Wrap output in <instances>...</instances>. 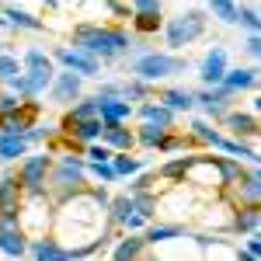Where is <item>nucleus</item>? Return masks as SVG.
Returning <instances> with one entry per match:
<instances>
[{
	"instance_id": "20",
	"label": "nucleus",
	"mask_w": 261,
	"mask_h": 261,
	"mask_svg": "<svg viewBox=\"0 0 261 261\" xmlns=\"http://www.w3.org/2000/svg\"><path fill=\"white\" fill-rule=\"evenodd\" d=\"M223 87H230L233 94L251 91V87H258V70H254V66H237V70L226 66V73H223Z\"/></svg>"
},
{
	"instance_id": "18",
	"label": "nucleus",
	"mask_w": 261,
	"mask_h": 261,
	"mask_svg": "<svg viewBox=\"0 0 261 261\" xmlns=\"http://www.w3.org/2000/svg\"><path fill=\"white\" fill-rule=\"evenodd\" d=\"M230 230H233V233H258L261 230V202L258 205H237Z\"/></svg>"
},
{
	"instance_id": "46",
	"label": "nucleus",
	"mask_w": 261,
	"mask_h": 261,
	"mask_svg": "<svg viewBox=\"0 0 261 261\" xmlns=\"http://www.w3.org/2000/svg\"><path fill=\"white\" fill-rule=\"evenodd\" d=\"M21 101H24V98L11 94V91H7V94H0V115H4V112H11V108H18Z\"/></svg>"
},
{
	"instance_id": "36",
	"label": "nucleus",
	"mask_w": 261,
	"mask_h": 261,
	"mask_svg": "<svg viewBox=\"0 0 261 261\" xmlns=\"http://www.w3.org/2000/svg\"><path fill=\"white\" fill-rule=\"evenodd\" d=\"M237 258L241 261H261V233H247L244 247H237Z\"/></svg>"
},
{
	"instance_id": "23",
	"label": "nucleus",
	"mask_w": 261,
	"mask_h": 261,
	"mask_svg": "<svg viewBox=\"0 0 261 261\" xmlns=\"http://www.w3.org/2000/svg\"><path fill=\"white\" fill-rule=\"evenodd\" d=\"M4 18L11 28H28V32H42L45 28V21L35 18L32 11H24V7H4Z\"/></svg>"
},
{
	"instance_id": "14",
	"label": "nucleus",
	"mask_w": 261,
	"mask_h": 261,
	"mask_svg": "<svg viewBox=\"0 0 261 261\" xmlns=\"http://www.w3.org/2000/svg\"><path fill=\"white\" fill-rule=\"evenodd\" d=\"M133 115H140L143 122H153V125H161V129H174V119H178V112H171L164 101H143L140 108H133Z\"/></svg>"
},
{
	"instance_id": "21",
	"label": "nucleus",
	"mask_w": 261,
	"mask_h": 261,
	"mask_svg": "<svg viewBox=\"0 0 261 261\" xmlns=\"http://www.w3.org/2000/svg\"><path fill=\"white\" fill-rule=\"evenodd\" d=\"M181 237H185V226H181V223H153V226H146V233H143L146 247L171 244V241H181Z\"/></svg>"
},
{
	"instance_id": "17",
	"label": "nucleus",
	"mask_w": 261,
	"mask_h": 261,
	"mask_svg": "<svg viewBox=\"0 0 261 261\" xmlns=\"http://www.w3.org/2000/svg\"><path fill=\"white\" fill-rule=\"evenodd\" d=\"M98 119L101 122H129L133 119V101H125V98H98Z\"/></svg>"
},
{
	"instance_id": "19",
	"label": "nucleus",
	"mask_w": 261,
	"mask_h": 261,
	"mask_svg": "<svg viewBox=\"0 0 261 261\" xmlns=\"http://www.w3.org/2000/svg\"><path fill=\"white\" fill-rule=\"evenodd\" d=\"M0 254H7V258L28 254V237L21 233V226H0Z\"/></svg>"
},
{
	"instance_id": "45",
	"label": "nucleus",
	"mask_w": 261,
	"mask_h": 261,
	"mask_svg": "<svg viewBox=\"0 0 261 261\" xmlns=\"http://www.w3.org/2000/svg\"><path fill=\"white\" fill-rule=\"evenodd\" d=\"M94 98H122V84H119V81H108V84H101Z\"/></svg>"
},
{
	"instance_id": "27",
	"label": "nucleus",
	"mask_w": 261,
	"mask_h": 261,
	"mask_svg": "<svg viewBox=\"0 0 261 261\" xmlns=\"http://www.w3.org/2000/svg\"><path fill=\"white\" fill-rule=\"evenodd\" d=\"M143 254H146V241H143V237H136V233L122 237V241L112 247V258H119V261H125V258H143Z\"/></svg>"
},
{
	"instance_id": "7",
	"label": "nucleus",
	"mask_w": 261,
	"mask_h": 261,
	"mask_svg": "<svg viewBox=\"0 0 261 261\" xmlns=\"http://www.w3.org/2000/svg\"><path fill=\"white\" fill-rule=\"evenodd\" d=\"M202 35H205V14L202 11H185L178 18H171L167 28H164V39H167V49L171 53H181L185 45H192Z\"/></svg>"
},
{
	"instance_id": "4",
	"label": "nucleus",
	"mask_w": 261,
	"mask_h": 261,
	"mask_svg": "<svg viewBox=\"0 0 261 261\" xmlns=\"http://www.w3.org/2000/svg\"><path fill=\"white\" fill-rule=\"evenodd\" d=\"M53 205L56 202L49 199L45 192H24L21 195V209H18V226L28 241L35 237H49L53 230Z\"/></svg>"
},
{
	"instance_id": "37",
	"label": "nucleus",
	"mask_w": 261,
	"mask_h": 261,
	"mask_svg": "<svg viewBox=\"0 0 261 261\" xmlns=\"http://www.w3.org/2000/svg\"><path fill=\"white\" fill-rule=\"evenodd\" d=\"M18 73H21V60L11 56V53H0V84H7L11 77H18Z\"/></svg>"
},
{
	"instance_id": "8",
	"label": "nucleus",
	"mask_w": 261,
	"mask_h": 261,
	"mask_svg": "<svg viewBox=\"0 0 261 261\" xmlns=\"http://www.w3.org/2000/svg\"><path fill=\"white\" fill-rule=\"evenodd\" d=\"M49 167H53V150H42V153H24L18 171V185L21 192H45V178H49Z\"/></svg>"
},
{
	"instance_id": "43",
	"label": "nucleus",
	"mask_w": 261,
	"mask_h": 261,
	"mask_svg": "<svg viewBox=\"0 0 261 261\" xmlns=\"http://www.w3.org/2000/svg\"><path fill=\"white\" fill-rule=\"evenodd\" d=\"M146 223H150V220H143V216H140V213H136V209H129V216H125V220H122L119 226H125L129 233H136V230H143Z\"/></svg>"
},
{
	"instance_id": "29",
	"label": "nucleus",
	"mask_w": 261,
	"mask_h": 261,
	"mask_svg": "<svg viewBox=\"0 0 261 261\" xmlns=\"http://www.w3.org/2000/svg\"><path fill=\"white\" fill-rule=\"evenodd\" d=\"M98 115V98H84L77 105H70V112H66V119H63V129H70L73 122H84V119H94Z\"/></svg>"
},
{
	"instance_id": "24",
	"label": "nucleus",
	"mask_w": 261,
	"mask_h": 261,
	"mask_svg": "<svg viewBox=\"0 0 261 261\" xmlns=\"http://www.w3.org/2000/svg\"><path fill=\"white\" fill-rule=\"evenodd\" d=\"M101 129H105V122L94 115V119H84V122H73L66 133L73 136V143H91V140H101Z\"/></svg>"
},
{
	"instance_id": "47",
	"label": "nucleus",
	"mask_w": 261,
	"mask_h": 261,
	"mask_svg": "<svg viewBox=\"0 0 261 261\" xmlns=\"http://www.w3.org/2000/svg\"><path fill=\"white\" fill-rule=\"evenodd\" d=\"M42 4H45V7H60V0H42Z\"/></svg>"
},
{
	"instance_id": "26",
	"label": "nucleus",
	"mask_w": 261,
	"mask_h": 261,
	"mask_svg": "<svg viewBox=\"0 0 261 261\" xmlns=\"http://www.w3.org/2000/svg\"><path fill=\"white\" fill-rule=\"evenodd\" d=\"M112 167H115V174H119V178H133L136 171L146 167V161L129 157V150H112Z\"/></svg>"
},
{
	"instance_id": "10",
	"label": "nucleus",
	"mask_w": 261,
	"mask_h": 261,
	"mask_svg": "<svg viewBox=\"0 0 261 261\" xmlns=\"http://www.w3.org/2000/svg\"><path fill=\"white\" fill-rule=\"evenodd\" d=\"M233 91L230 87H223V84H213V87H202L199 94H195V105H199L202 112L209 115V119H223V112H230V105H233Z\"/></svg>"
},
{
	"instance_id": "39",
	"label": "nucleus",
	"mask_w": 261,
	"mask_h": 261,
	"mask_svg": "<svg viewBox=\"0 0 261 261\" xmlns=\"http://www.w3.org/2000/svg\"><path fill=\"white\" fill-rule=\"evenodd\" d=\"M133 24H136V32L150 35V32L161 28V14H133Z\"/></svg>"
},
{
	"instance_id": "33",
	"label": "nucleus",
	"mask_w": 261,
	"mask_h": 261,
	"mask_svg": "<svg viewBox=\"0 0 261 261\" xmlns=\"http://www.w3.org/2000/svg\"><path fill=\"white\" fill-rule=\"evenodd\" d=\"M129 209H133V195L125 192V195H115V199H108V209H105V216L108 223H122L129 216Z\"/></svg>"
},
{
	"instance_id": "5",
	"label": "nucleus",
	"mask_w": 261,
	"mask_h": 261,
	"mask_svg": "<svg viewBox=\"0 0 261 261\" xmlns=\"http://www.w3.org/2000/svg\"><path fill=\"white\" fill-rule=\"evenodd\" d=\"M188 133H192V136H195L199 143H209L213 150H223V153H230V157H237V161H251V164H258V146H254V143L230 140V136H223L220 129H213V125H209L205 119H195Z\"/></svg>"
},
{
	"instance_id": "9",
	"label": "nucleus",
	"mask_w": 261,
	"mask_h": 261,
	"mask_svg": "<svg viewBox=\"0 0 261 261\" xmlns=\"http://www.w3.org/2000/svg\"><path fill=\"white\" fill-rule=\"evenodd\" d=\"M53 60L63 63V66L73 70V73H81L84 81H87V77H101V60L91 56L87 49H81V45H73V49H70V45H60V49L53 53Z\"/></svg>"
},
{
	"instance_id": "15",
	"label": "nucleus",
	"mask_w": 261,
	"mask_h": 261,
	"mask_svg": "<svg viewBox=\"0 0 261 261\" xmlns=\"http://www.w3.org/2000/svg\"><path fill=\"white\" fill-rule=\"evenodd\" d=\"M101 143H105L108 150H133V146H136V133H133L125 122H105Z\"/></svg>"
},
{
	"instance_id": "32",
	"label": "nucleus",
	"mask_w": 261,
	"mask_h": 261,
	"mask_svg": "<svg viewBox=\"0 0 261 261\" xmlns=\"http://www.w3.org/2000/svg\"><path fill=\"white\" fill-rule=\"evenodd\" d=\"M209 4V11H213V18H220L223 24H237V0H205Z\"/></svg>"
},
{
	"instance_id": "13",
	"label": "nucleus",
	"mask_w": 261,
	"mask_h": 261,
	"mask_svg": "<svg viewBox=\"0 0 261 261\" xmlns=\"http://www.w3.org/2000/svg\"><path fill=\"white\" fill-rule=\"evenodd\" d=\"M226 133H233V140H254L258 136V115L254 112H223Z\"/></svg>"
},
{
	"instance_id": "31",
	"label": "nucleus",
	"mask_w": 261,
	"mask_h": 261,
	"mask_svg": "<svg viewBox=\"0 0 261 261\" xmlns=\"http://www.w3.org/2000/svg\"><path fill=\"white\" fill-rule=\"evenodd\" d=\"M188 164H192V157H171L167 164H161L157 178H164V181H185V171H188Z\"/></svg>"
},
{
	"instance_id": "40",
	"label": "nucleus",
	"mask_w": 261,
	"mask_h": 261,
	"mask_svg": "<svg viewBox=\"0 0 261 261\" xmlns=\"http://www.w3.org/2000/svg\"><path fill=\"white\" fill-rule=\"evenodd\" d=\"M237 21H241L247 32H258L261 18H258V7H237Z\"/></svg>"
},
{
	"instance_id": "6",
	"label": "nucleus",
	"mask_w": 261,
	"mask_h": 261,
	"mask_svg": "<svg viewBox=\"0 0 261 261\" xmlns=\"http://www.w3.org/2000/svg\"><path fill=\"white\" fill-rule=\"evenodd\" d=\"M185 66H188V63L181 60V56H174V53H143L140 60L129 63V73L140 77V81H146V84H157V81H164V77L185 73Z\"/></svg>"
},
{
	"instance_id": "2",
	"label": "nucleus",
	"mask_w": 261,
	"mask_h": 261,
	"mask_svg": "<svg viewBox=\"0 0 261 261\" xmlns=\"http://www.w3.org/2000/svg\"><path fill=\"white\" fill-rule=\"evenodd\" d=\"M73 45L87 49V53L98 56L101 63H112L133 45V35L122 32V28H105V24H91V21H87V24H77V28H73Z\"/></svg>"
},
{
	"instance_id": "38",
	"label": "nucleus",
	"mask_w": 261,
	"mask_h": 261,
	"mask_svg": "<svg viewBox=\"0 0 261 261\" xmlns=\"http://www.w3.org/2000/svg\"><path fill=\"white\" fill-rule=\"evenodd\" d=\"M21 66H53V56H45L39 45H28L21 56Z\"/></svg>"
},
{
	"instance_id": "44",
	"label": "nucleus",
	"mask_w": 261,
	"mask_h": 261,
	"mask_svg": "<svg viewBox=\"0 0 261 261\" xmlns=\"http://www.w3.org/2000/svg\"><path fill=\"white\" fill-rule=\"evenodd\" d=\"M244 53H247L251 60H258V56H261V39H258V32H251V35L244 39Z\"/></svg>"
},
{
	"instance_id": "25",
	"label": "nucleus",
	"mask_w": 261,
	"mask_h": 261,
	"mask_svg": "<svg viewBox=\"0 0 261 261\" xmlns=\"http://www.w3.org/2000/svg\"><path fill=\"white\" fill-rule=\"evenodd\" d=\"M161 101L171 108V112H192V108H195V94L185 91V87H167V91L161 94Z\"/></svg>"
},
{
	"instance_id": "34",
	"label": "nucleus",
	"mask_w": 261,
	"mask_h": 261,
	"mask_svg": "<svg viewBox=\"0 0 261 261\" xmlns=\"http://www.w3.org/2000/svg\"><path fill=\"white\" fill-rule=\"evenodd\" d=\"M122 98L125 101H146L150 98V84L129 73V81H122Z\"/></svg>"
},
{
	"instance_id": "22",
	"label": "nucleus",
	"mask_w": 261,
	"mask_h": 261,
	"mask_svg": "<svg viewBox=\"0 0 261 261\" xmlns=\"http://www.w3.org/2000/svg\"><path fill=\"white\" fill-rule=\"evenodd\" d=\"M28 146L32 143L24 140V133H0V161H18V157H24L28 153Z\"/></svg>"
},
{
	"instance_id": "11",
	"label": "nucleus",
	"mask_w": 261,
	"mask_h": 261,
	"mask_svg": "<svg viewBox=\"0 0 261 261\" xmlns=\"http://www.w3.org/2000/svg\"><path fill=\"white\" fill-rule=\"evenodd\" d=\"M84 91V77L73 73V70H63V73H53V84H49V98L56 105H73Z\"/></svg>"
},
{
	"instance_id": "3",
	"label": "nucleus",
	"mask_w": 261,
	"mask_h": 261,
	"mask_svg": "<svg viewBox=\"0 0 261 261\" xmlns=\"http://www.w3.org/2000/svg\"><path fill=\"white\" fill-rule=\"evenodd\" d=\"M84 181H87V161L73 157V153H60V161L49 167V178H45V195L53 202L66 199L73 192H81Z\"/></svg>"
},
{
	"instance_id": "41",
	"label": "nucleus",
	"mask_w": 261,
	"mask_h": 261,
	"mask_svg": "<svg viewBox=\"0 0 261 261\" xmlns=\"http://www.w3.org/2000/svg\"><path fill=\"white\" fill-rule=\"evenodd\" d=\"M129 7H133V14H161V0H129Z\"/></svg>"
},
{
	"instance_id": "16",
	"label": "nucleus",
	"mask_w": 261,
	"mask_h": 261,
	"mask_svg": "<svg viewBox=\"0 0 261 261\" xmlns=\"http://www.w3.org/2000/svg\"><path fill=\"white\" fill-rule=\"evenodd\" d=\"M28 254L39 261H70V251L56 237H35V241H28Z\"/></svg>"
},
{
	"instance_id": "35",
	"label": "nucleus",
	"mask_w": 261,
	"mask_h": 261,
	"mask_svg": "<svg viewBox=\"0 0 261 261\" xmlns=\"http://www.w3.org/2000/svg\"><path fill=\"white\" fill-rule=\"evenodd\" d=\"M87 174H91L94 181H105V185H115V181H119L112 161H87Z\"/></svg>"
},
{
	"instance_id": "12",
	"label": "nucleus",
	"mask_w": 261,
	"mask_h": 261,
	"mask_svg": "<svg viewBox=\"0 0 261 261\" xmlns=\"http://www.w3.org/2000/svg\"><path fill=\"white\" fill-rule=\"evenodd\" d=\"M226 63H230V56H226V45H213V49L205 53L202 66H199V77H202V84H205V87H213V84H223Z\"/></svg>"
},
{
	"instance_id": "30",
	"label": "nucleus",
	"mask_w": 261,
	"mask_h": 261,
	"mask_svg": "<svg viewBox=\"0 0 261 261\" xmlns=\"http://www.w3.org/2000/svg\"><path fill=\"white\" fill-rule=\"evenodd\" d=\"M164 136H167V129L153 125V122H143L140 129H136V143H140V146H146V150H161Z\"/></svg>"
},
{
	"instance_id": "28",
	"label": "nucleus",
	"mask_w": 261,
	"mask_h": 261,
	"mask_svg": "<svg viewBox=\"0 0 261 261\" xmlns=\"http://www.w3.org/2000/svg\"><path fill=\"white\" fill-rule=\"evenodd\" d=\"M129 195H133V209L140 213L143 220H153V216H157V209H161V199H157V192L143 188V192H129Z\"/></svg>"
},
{
	"instance_id": "42",
	"label": "nucleus",
	"mask_w": 261,
	"mask_h": 261,
	"mask_svg": "<svg viewBox=\"0 0 261 261\" xmlns=\"http://www.w3.org/2000/svg\"><path fill=\"white\" fill-rule=\"evenodd\" d=\"M87 161H112V150L101 140H91L87 143Z\"/></svg>"
},
{
	"instance_id": "1",
	"label": "nucleus",
	"mask_w": 261,
	"mask_h": 261,
	"mask_svg": "<svg viewBox=\"0 0 261 261\" xmlns=\"http://www.w3.org/2000/svg\"><path fill=\"white\" fill-rule=\"evenodd\" d=\"M53 237L63 244V247H77V244H91L98 241L108 226V216H105V205H101L87 188L66 195L53 205Z\"/></svg>"
}]
</instances>
